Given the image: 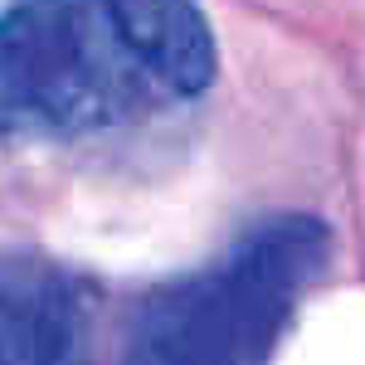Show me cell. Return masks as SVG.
<instances>
[{
    "instance_id": "cell-1",
    "label": "cell",
    "mask_w": 365,
    "mask_h": 365,
    "mask_svg": "<svg viewBox=\"0 0 365 365\" xmlns=\"http://www.w3.org/2000/svg\"><path fill=\"white\" fill-rule=\"evenodd\" d=\"M215 29L195 0H15L0 10V141H68L200 98Z\"/></svg>"
},
{
    "instance_id": "cell-2",
    "label": "cell",
    "mask_w": 365,
    "mask_h": 365,
    "mask_svg": "<svg viewBox=\"0 0 365 365\" xmlns=\"http://www.w3.org/2000/svg\"><path fill=\"white\" fill-rule=\"evenodd\" d=\"M327 258L331 234L322 220H263L200 273L141 297L122 365H268Z\"/></svg>"
},
{
    "instance_id": "cell-3",
    "label": "cell",
    "mask_w": 365,
    "mask_h": 365,
    "mask_svg": "<svg viewBox=\"0 0 365 365\" xmlns=\"http://www.w3.org/2000/svg\"><path fill=\"white\" fill-rule=\"evenodd\" d=\"M88 292L44 253H0V365H78Z\"/></svg>"
}]
</instances>
